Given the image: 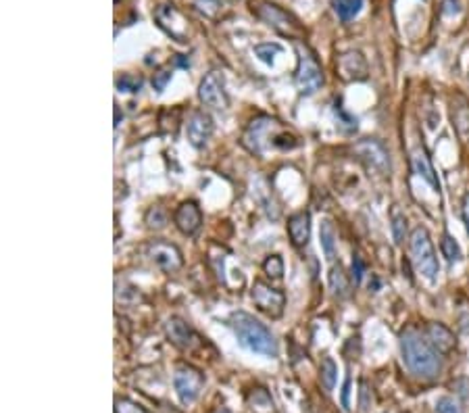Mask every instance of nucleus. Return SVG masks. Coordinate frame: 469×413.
Returning <instances> with one entry per match:
<instances>
[{"instance_id":"obj_1","label":"nucleus","mask_w":469,"mask_h":413,"mask_svg":"<svg viewBox=\"0 0 469 413\" xmlns=\"http://www.w3.org/2000/svg\"><path fill=\"white\" fill-rule=\"evenodd\" d=\"M401 353L403 361L411 374L419 378H436L442 370L440 353L432 347L426 334H417L415 330H407L401 334Z\"/></svg>"},{"instance_id":"obj_2","label":"nucleus","mask_w":469,"mask_h":413,"mask_svg":"<svg viewBox=\"0 0 469 413\" xmlns=\"http://www.w3.org/2000/svg\"><path fill=\"white\" fill-rule=\"evenodd\" d=\"M229 326L236 334V338L240 340L242 347H247L253 353H259L263 357H278L280 349H278V340L271 334V330L259 321L255 315L247 313V311H233L229 317Z\"/></svg>"},{"instance_id":"obj_3","label":"nucleus","mask_w":469,"mask_h":413,"mask_svg":"<svg viewBox=\"0 0 469 413\" xmlns=\"http://www.w3.org/2000/svg\"><path fill=\"white\" fill-rule=\"evenodd\" d=\"M409 246H411V261H413L417 273L421 275V278H426L430 284H434L438 280L440 265H438V259H436L432 238H430V234L424 226H417L413 230Z\"/></svg>"},{"instance_id":"obj_4","label":"nucleus","mask_w":469,"mask_h":413,"mask_svg":"<svg viewBox=\"0 0 469 413\" xmlns=\"http://www.w3.org/2000/svg\"><path fill=\"white\" fill-rule=\"evenodd\" d=\"M296 52H298V67L294 74V84L300 94L311 96L324 86V72L322 65L317 63L315 54H313L302 42H296Z\"/></svg>"},{"instance_id":"obj_5","label":"nucleus","mask_w":469,"mask_h":413,"mask_svg":"<svg viewBox=\"0 0 469 413\" xmlns=\"http://www.w3.org/2000/svg\"><path fill=\"white\" fill-rule=\"evenodd\" d=\"M146 255L156 267H159L161 271H165V273H176V271H180L184 267L182 251L176 244L167 242V240H152V242H148Z\"/></svg>"},{"instance_id":"obj_6","label":"nucleus","mask_w":469,"mask_h":413,"mask_svg":"<svg viewBox=\"0 0 469 413\" xmlns=\"http://www.w3.org/2000/svg\"><path fill=\"white\" fill-rule=\"evenodd\" d=\"M251 297H253V303L259 307V311H263L265 315L278 319L282 317L284 313V307H286V295L261 280H257L251 288Z\"/></svg>"},{"instance_id":"obj_7","label":"nucleus","mask_w":469,"mask_h":413,"mask_svg":"<svg viewBox=\"0 0 469 413\" xmlns=\"http://www.w3.org/2000/svg\"><path fill=\"white\" fill-rule=\"evenodd\" d=\"M202 386H205V376H202V372H198V370L192 368V366H182V368H178V372H176V376H174V388H176V392H178L182 405H192V403L198 399Z\"/></svg>"},{"instance_id":"obj_8","label":"nucleus","mask_w":469,"mask_h":413,"mask_svg":"<svg viewBox=\"0 0 469 413\" xmlns=\"http://www.w3.org/2000/svg\"><path fill=\"white\" fill-rule=\"evenodd\" d=\"M198 98L205 107L215 109V111H225L229 105L225 86H223V76L219 72H209L198 86Z\"/></svg>"},{"instance_id":"obj_9","label":"nucleus","mask_w":469,"mask_h":413,"mask_svg":"<svg viewBox=\"0 0 469 413\" xmlns=\"http://www.w3.org/2000/svg\"><path fill=\"white\" fill-rule=\"evenodd\" d=\"M355 155L365 163L367 169H371L375 173H386L390 169V155L379 140H371V138H367V140L357 142Z\"/></svg>"},{"instance_id":"obj_10","label":"nucleus","mask_w":469,"mask_h":413,"mask_svg":"<svg viewBox=\"0 0 469 413\" xmlns=\"http://www.w3.org/2000/svg\"><path fill=\"white\" fill-rule=\"evenodd\" d=\"M255 13L259 19H263L269 28H273L275 32L284 34V36H296L300 32V25L298 21L288 15L286 11H282L280 7L275 5H269V3H261L255 7Z\"/></svg>"},{"instance_id":"obj_11","label":"nucleus","mask_w":469,"mask_h":413,"mask_svg":"<svg viewBox=\"0 0 469 413\" xmlns=\"http://www.w3.org/2000/svg\"><path fill=\"white\" fill-rule=\"evenodd\" d=\"M165 334H167V338H169V342L174 344V347H178L182 351H192V349L198 347V336H196L194 328L186 319H182L178 315L167 319Z\"/></svg>"},{"instance_id":"obj_12","label":"nucleus","mask_w":469,"mask_h":413,"mask_svg":"<svg viewBox=\"0 0 469 413\" xmlns=\"http://www.w3.org/2000/svg\"><path fill=\"white\" fill-rule=\"evenodd\" d=\"M213 129H215L213 117L209 113H205V111H194L190 115V119H188V125H186L188 142L194 149H205L207 142L211 140Z\"/></svg>"},{"instance_id":"obj_13","label":"nucleus","mask_w":469,"mask_h":413,"mask_svg":"<svg viewBox=\"0 0 469 413\" xmlns=\"http://www.w3.org/2000/svg\"><path fill=\"white\" fill-rule=\"evenodd\" d=\"M174 222H176V228L182 234L194 236L200 230V226H202V211H200V206L194 200H184L178 206V209H176Z\"/></svg>"},{"instance_id":"obj_14","label":"nucleus","mask_w":469,"mask_h":413,"mask_svg":"<svg viewBox=\"0 0 469 413\" xmlns=\"http://www.w3.org/2000/svg\"><path fill=\"white\" fill-rule=\"evenodd\" d=\"M336 69L344 82H361L367 78V63L361 56V52H355V50L340 54L336 61Z\"/></svg>"},{"instance_id":"obj_15","label":"nucleus","mask_w":469,"mask_h":413,"mask_svg":"<svg viewBox=\"0 0 469 413\" xmlns=\"http://www.w3.org/2000/svg\"><path fill=\"white\" fill-rule=\"evenodd\" d=\"M426 338L430 340L432 347L440 353V355H446L450 353L455 347H457V338L455 334L444 326V324H438V321H430L426 326Z\"/></svg>"},{"instance_id":"obj_16","label":"nucleus","mask_w":469,"mask_h":413,"mask_svg":"<svg viewBox=\"0 0 469 413\" xmlns=\"http://www.w3.org/2000/svg\"><path fill=\"white\" fill-rule=\"evenodd\" d=\"M288 236L292 240V244L296 248H302L309 244V236H311V215L306 211L294 213L288 218Z\"/></svg>"},{"instance_id":"obj_17","label":"nucleus","mask_w":469,"mask_h":413,"mask_svg":"<svg viewBox=\"0 0 469 413\" xmlns=\"http://www.w3.org/2000/svg\"><path fill=\"white\" fill-rule=\"evenodd\" d=\"M271 125H273V121L271 119H265V117L263 119H257V121H253L249 125V129L244 131L242 142H244V147L251 153H255V155H261L263 153V140H265L267 131L271 129Z\"/></svg>"},{"instance_id":"obj_18","label":"nucleus","mask_w":469,"mask_h":413,"mask_svg":"<svg viewBox=\"0 0 469 413\" xmlns=\"http://www.w3.org/2000/svg\"><path fill=\"white\" fill-rule=\"evenodd\" d=\"M154 19H156V23H159L174 40H178V42H186V34H182L180 32V28H176V21H184L182 19V15L178 13V9L176 7H171V5H163V7H159L156 9V13H154Z\"/></svg>"},{"instance_id":"obj_19","label":"nucleus","mask_w":469,"mask_h":413,"mask_svg":"<svg viewBox=\"0 0 469 413\" xmlns=\"http://www.w3.org/2000/svg\"><path fill=\"white\" fill-rule=\"evenodd\" d=\"M411 163H413L415 173H417L419 178H424V180L434 188V192H438V190H440V182H438V178H436V173H434V167H432V163H430L428 153H426L424 149H417V151L413 153V157H411Z\"/></svg>"},{"instance_id":"obj_20","label":"nucleus","mask_w":469,"mask_h":413,"mask_svg":"<svg viewBox=\"0 0 469 413\" xmlns=\"http://www.w3.org/2000/svg\"><path fill=\"white\" fill-rule=\"evenodd\" d=\"M450 117H452V125L457 127V131L461 136H469V103L463 96H457L452 100Z\"/></svg>"},{"instance_id":"obj_21","label":"nucleus","mask_w":469,"mask_h":413,"mask_svg":"<svg viewBox=\"0 0 469 413\" xmlns=\"http://www.w3.org/2000/svg\"><path fill=\"white\" fill-rule=\"evenodd\" d=\"M328 280H330V288H332L334 297L346 299L351 295V284H348V278H346V273H344L340 263L330 269V278Z\"/></svg>"},{"instance_id":"obj_22","label":"nucleus","mask_w":469,"mask_h":413,"mask_svg":"<svg viewBox=\"0 0 469 413\" xmlns=\"http://www.w3.org/2000/svg\"><path fill=\"white\" fill-rule=\"evenodd\" d=\"M320 240H322V248H324L328 261H334V257H336V230H334V224L330 220L322 222Z\"/></svg>"},{"instance_id":"obj_23","label":"nucleus","mask_w":469,"mask_h":413,"mask_svg":"<svg viewBox=\"0 0 469 413\" xmlns=\"http://www.w3.org/2000/svg\"><path fill=\"white\" fill-rule=\"evenodd\" d=\"M334 9L342 21H351L361 13L363 0H334Z\"/></svg>"},{"instance_id":"obj_24","label":"nucleus","mask_w":469,"mask_h":413,"mask_svg":"<svg viewBox=\"0 0 469 413\" xmlns=\"http://www.w3.org/2000/svg\"><path fill=\"white\" fill-rule=\"evenodd\" d=\"M144 222H146V226L150 230H163L167 226L169 218H167V211L163 209L161 204H154V206H150V209L146 211Z\"/></svg>"},{"instance_id":"obj_25","label":"nucleus","mask_w":469,"mask_h":413,"mask_svg":"<svg viewBox=\"0 0 469 413\" xmlns=\"http://www.w3.org/2000/svg\"><path fill=\"white\" fill-rule=\"evenodd\" d=\"M440 248H442V255L446 257V261H448L450 265H455V263L461 261V246H459V242H457L448 232L442 234Z\"/></svg>"},{"instance_id":"obj_26","label":"nucleus","mask_w":469,"mask_h":413,"mask_svg":"<svg viewBox=\"0 0 469 413\" xmlns=\"http://www.w3.org/2000/svg\"><path fill=\"white\" fill-rule=\"evenodd\" d=\"M320 374H322V384L326 386V390H334L336 378H338V366L334 363L332 357H326V359L322 361Z\"/></svg>"},{"instance_id":"obj_27","label":"nucleus","mask_w":469,"mask_h":413,"mask_svg":"<svg viewBox=\"0 0 469 413\" xmlns=\"http://www.w3.org/2000/svg\"><path fill=\"white\" fill-rule=\"evenodd\" d=\"M280 52H282V46L275 44V42H263V44H257V46H255V54H257L263 63H267V65H273V59H275Z\"/></svg>"},{"instance_id":"obj_28","label":"nucleus","mask_w":469,"mask_h":413,"mask_svg":"<svg viewBox=\"0 0 469 413\" xmlns=\"http://www.w3.org/2000/svg\"><path fill=\"white\" fill-rule=\"evenodd\" d=\"M263 271L269 275V278L273 280H280L284 275V261L280 255H269L265 261H263Z\"/></svg>"},{"instance_id":"obj_29","label":"nucleus","mask_w":469,"mask_h":413,"mask_svg":"<svg viewBox=\"0 0 469 413\" xmlns=\"http://www.w3.org/2000/svg\"><path fill=\"white\" fill-rule=\"evenodd\" d=\"M393 234H395V242L403 244V240L407 236V218L401 211H395V215H393Z\"/></svg>"},{"instance_id":"obj_30","label":"nucleus","mask_w":469,"mask_h":413,"mask_svg":"<svg viewBox=\"0 0 469 413\" xmlns=\"http://www.w3.org/2000/svg\"><path fill=\"white\" fill-rule=\"evenodd\" d=\"M334 113H336V119H338V123H340V127H342L344 131H357V117L348 115L338 103H336Z\"/></svg>"},{"instance_id":"obj_31","label":"nucleus","mask_w":469,"mask_h":413,"mask_svg":"<svg viewBox=\"0 0 469 413\" xmlns=\"http://www.w3.org/2000/svg\"><path fill=\"white\" fill-rule=\"evenodd\" d=\"M194 7L205 17H215L221 11V0H194Z\"/></svg>"},{"instance_id":"obj_32","label":"nucleus","mask_w":469,"mask_h":413,"mask_svg":"<svg viewBox=\"0 0 469 413\" xmlns=\"http://www.w3.org/2000/svg\"><path fill=\"white\" fill-rule=\"evenodd\" d=\"M436 413H465L452 396H440L436 401Z\"/></svg>"},{"instance_id":"obj_33","label":"nucleus","mask_w":469,"mask_h":413,"mask_svg":"<svg viewBox=\"0 0 469 413\" xmlns=\"http://www.w3.org/2000/svg\"><path fill=\"white\" fill-rule=\"evenodd\" d=\"M117 88L121 92H140L142 88V80L140 78H134V76H121L117 80Z\"/></svg>"},{"instance_id":"obj_34","label":"nucleus","mask_w":469,"mask_h":413,"mask_svg":"<svg viewBox=\"0 0 469 413\" xmlns=\"http://www.w3.org/2000/svg\"><path fill=\"white\" fill-rule=\"evenodd\" d=\"M115 413H146V411L129 399H117L115 401Z\"/></svg>"},{"instance_id":"obj_35","label":"nucleus","mask_w":469,"mask_h":413,"mask_svg":"<svg viewBox=\"0 0 469 413\" xmlns=\"http://www.w3.org/2000/svg\"><path fill=\"white\" fill-rule=\"evenodd\" d=\"M169 80H171V72H159V74H154V78H152L154 90H156V92H163Z\"/></svg>"},{"instance_id":"obj_36","label":"nucleus","mask_w":469,"mask_h":413,"mask_svg":"<svg viewBox=\"0 0 469 413\" xmlns=\"http://www.w3.org/2000/svg\"><path fill=\"white\" fill-rule=\"evenodd\" d=\"M363 273H365V265H363L361 257H359V255H355V257H353V282H355V284H359V282H361Z\"/></svg>"},{"instance_id":"obj_37","label":"nucleus","mask_w":469,"mask_h":413,"mask_svg":"<svg viewBox=\"0 0 469 413\" xmlns=\"http://www.w3.org/2000/svg\"><path fill=\"white\" fill-rule=\"evenodd\" d=\"M463 222H465V230L469 236V192L463 196Z\"/></svg>"},{"instance_id":"obj_38","label":"nucleus","mask_w":469,"mask_h":413,"mask_svg":"<svg viewBox=\"0 0 469 413\" xmlns=\"http://www.w3.org/2000/svg\"><path fill=\"white\" fill-rule=\"evenodd\" d=\"M361 409H363V411L369 409V388H367L365 382L361 384Z\"/></svg>"},{"instance_id":"obj_39","label":"nucleus","mask_w":469,"mask_h":413,"mask_svg":"<svg viewBox=\"0 0 469 413\" xmlns=\"http://www.w3.org/2000/svg\"><path fill=\"white\" fill-rule=\"evenodd\" d=\"M348 394H351V376H346V382H344V390H342V407L348 409L351 403H348Z\"/></svg>"},{"instance_id":"obj_40","label":"nucleus","mask_w":469,"mask_h":413,"mask_svg":"<svg viewBox=\"0 0 469 413\" xmlns=\"http://www.w3.org/2000/svg\"><path fill=\"white\" fill-rule=\"evenodd\" d=\"M288 140H294V138H288ZM273 145H275V147H282V142H280V136H278V138H275V140H273ZM292 147H296V145L284 142V149H292Z\"/></svg>"}]
</instances>
